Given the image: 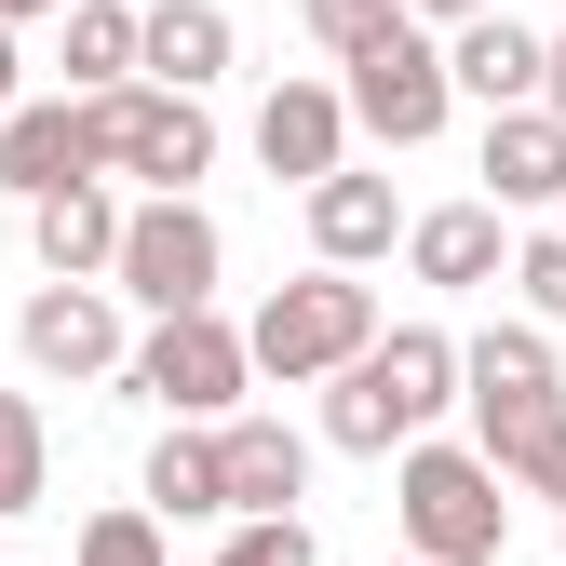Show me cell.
Listing matches in <instances>:
<instances>
[{
    "label": "cell",
    "instance_id": "1",
    "mask_svg": "<svg viewBox=\"0 0 566 566\" xmlns=\"http://www.w3.org/2000/svg\"><path fill=\"white\" fill-rule=\"evenodd\" d=\"M459 391H472V337H446V324H391L365 365L324 391V446H350V459H405V446H432V418H446Z\"/></svg>",
    "mask_w": 566,
    "mask_h": 566
},
{
    "label": "cell",
    "instance_id": "2",
    "mask_svg": "<svg viewBox=\"0 0 566 566\" xmlns=\"http://www.w3.org/2000/svg\"><path fill=\"white\" fill-rule=\"evenodd\" d=\"M459 405H472V446L566 513V378H553V337H539V324H485Z\"/></svg>",
    "mask_w": 566,
    "mask_h": 566
},
{
    "label": "cell",
    "instance_id": "3",
    "mask_svg": "<svg viewBox=\"0 0 566 566\" xmlns=\"http://www.w3.org/2000/svg\"><path fill=\"white\" fill-rule=\"evenodd\" d=\"M391 526L418 566H500L513 553V472L485 459V446H405L391 459Z\"/></svg>",
    "mask_w": 566,
    "mask_h": 566
},
{
    "label": "cell",
    "instance_id": "4",
    "mask_svg": "<svg viewBox=\"0 0 566 566\" xmlns=\"http://www.w3.org/2000/svg\"><path fill=\"white\" fill-rule=\"evenodd\" d=\"M243 337H256V378H283V391H337L391 324H378V297H365L350 270H297V283H270V297H256Z\"/></svg>",
    "mask_w": 566,
    "mask_h": 566
},
{
    "label": "cell",
    "instance_id": "5",
    "mask_svg": "<svg viewBox=\"0 0 566 566\" xmlns=\"http://www.w3.org/2000/svg\"><path fill=\"white\" fill-rule=\"evenodd\" d=\"M122 391H135V405H163L176 432H230V418H243V391H256V337H243L230 311H176V324H149V337H135Z\"/></svg>",
    "mask_w": 566,
    "mask_h": 566
},
{
    "label": "cell",
    "instance_id": "6",
    "mask_svg": "<svg viewBox=\"0 0 566 566\" xmlns=\"http://www.w3.org/2000/svg\"><path fill=\"white\" fill-rule=\"evenodd\" d=\"M95 122V176H149V202H189L217 176V122L202 95H163V82H122V95H82Z\"/></svg>",
    "mask_w": 566,
    "mask_h": 566
},
{
    "label": "cell",
    "instance_id": "7",
    "mask_svg": "<svg viewBox=\"0 0 566 566\" xmlns=\"http://www.w3.org/2000/svg\"><path fill=\"white\" fill-rule=\"evenodd\" d=\"M350 135H378V149H432V135L459 122V67H446V41L418 28V14H391L365 54H350Z\"/></svg>",
    "mask_w": 566,
    "mask_h": 566
},
{
    "label": "cell",
    "instance_id": "8",
    "mask_svg": "<svg viewBox=\"0 0 566 566\" xmlns=\"http://www.w3.org/2000/svg\"><path fill=\"white\" fill-rule=\"evenodd\" d=\"M217 270H230V243H217V217H202V202H135L108 297H135L149 324H176V311H217Z\"/></svg>",
    "mask_w": 566,
    "mask_h": 566
},
{
    "label": "cell",
    "instance_id": "9",
    "mask_svg": "<svg viewBox=\"0 0 566 566\" xmlns=\"http://www.w3.org/2000/svg\"><path fill=\"white\" fill-rule=\"evenodd\" d=\"M14 350L41 378H122L135 365V337H122V297L108 283H41V297L14 311Z\"/></svg>",
    "mask_w": 566,
    "mask_h": 566
},
{
    "label": "cell",
    "instance_id": "10",
    "mask_svg": "<svg viewBox=\"0 0 566 566\" xmlns=\"http://www.w3.org/2000/svg\"><path fill=\"white\" fill-rule=\"evenodd\" d=\"M405 270L432 283V297H485V283H513V217L485 189L472 202H432V217L405 230Z\"/></svg>",
    "mask_w": 566,
    "mask_h": 566
},
{
    "label": "cell",
    "instance_id": "11",
    "mask_svg": "<svg viewBox=\"0 0 566 566\" xmlns=\"http://www.w3.org/2000/svg\"><path fill=\"white\" fill-rule=\"evenodd\" d=\"M256 163L297 176V189L350 176V95H337V82H270V95H256Z\"/></svg>",
    "mask_w": 566,
    "mask_h": 566
},
{
    "label": "cell",
    "instance_id": "12",
    "mask_svg": "<svg viewBox=\"0 0 566 566\" xmlns=\"http://www.w3.org/2000/svg\"><path fill=\"white\" fill-rule=\"evenodd\" d=\"M82 176H95L82 95H28L14 122H0V189H14V202H54V189H82Z\"/></svg>",
    "mask_w": 566,
    "mask_h": 566
},
{
    "label": "cell",
    "instance_id": "13",
    "mask_svg": "<svg viewBox=\"0 0 566 566\" xmlns=\"http://www.w3.org/2000/svg\"><path fill=\"white\" fill-rule=\"evenodd\" d=\"M122 230H135V202H108V176L28 202V243H41V270H54V283H108V270H122Z\"/></svg>",
    "mask_w": 566,
    "mask_h": 566
},
{
    "label": "cell",
    "instance_id": "14",
    "mask_svg": "<svg viewBox=\"0 0 566 566\" xmlns=\"http://www.w3.org/2000/svg\"><path fill=\"white\" fill-rule=\"evenodd\" d=\"M217 459H230V526H283V513L311 500V446L283 432V418H230Z\"/></svg>",
    "mask_w": 566,
    "mask_h": 566
},
{
    "label": "cell",
    "instance_id": "15",
    "mask_svg": "<svg viewBox=\"0 0 566 566\" xmlns=\"http://www.w3.org/2000/svg\"><path fill=\"white\" fill-rule=\"evenodd\" d=\"M485 202L500 217H553L566 202V122L553 108H500L485 122Z\"/></svg>",
    "mask_w": 566,
    "mask_h": 566
},
{
    "label": "cell",
    "instance_id": "16",
    "mask_svg": "<svg viewBox=\"0 0 566 566\" xmlns=\"http://www.w3.org/2000/svg\"><path fill=\"white\" fill-rule=\"evenodd\" d=\"M405 230H418V217L391 202V176H365V163L311 189V256H324V270H378V256H391Z\"/></svg>",
    "mask_w": 566,
    "mask_h": 566
},
{
    "label": "cell",
    "instance_id": "17",
    "mask_svg": "<svg viewBox=\"0 0 566 566\" xmlns=\"http://www.w3.org/2000/svg\"><path fill=\"white\" fill-rule=\"evenodd\" d=\"M446 67H459V95L500 122V108H539L553 41H539V28H513V14H485V28H459V41H446Z\"/></svg>",
    "mask_w": 566,
    "mask_h": 566
},
{
    "label": "cell",
    "instance_id": "18",
    "mask_svg": "<svg viewBox=\"0 0 566 566\" xmlns=\"http://www.w3.org/2000/svg\"><path fill=\"white\" fill-rule=\"evenodd\" d=\"M149 82V14L135 0H67V95H122Z\"/></svg>",
    "mask_w": 566,
    "mask_h": 566
},
{
    "label": "cell",
    "instance_id": "19",
    "mask_svg": "<svg viewBox=\"0 0 566 566\" xmlns=\"http://www.w3.org/2000/svg\"><path fill=\"white\" fill-rule=\"evenodd\" d=\"M163 526H217L230 513V459H217V432H176L163 418V446H149V485H135Z\"/></svg>",
    "mask_w": 566,
    "mask_h": 566
},
{
    "label": "cell",
    "instance_id": "20",
    "mask_svg": "<svg viewBox=\"0 0 566 566\" xmlns=\"http://www.w3.org/2000/svg\"><path fill=\"white\" fill-rule=\"evenodd\" d=\"M149 82L163 95L230 82V14H217V0H149Z\"/></svg>",
    "mask_w": 566,
    "mask_h": 566
},
{
    "label": "cell",
    "instance_id": "21",
    "mask_svg": "<svg viewBox=\"0 0 566 566\" xmlns=\"http://www.w3.org/2000/svg\"><path fill=\"white\" fill-rule=\"evenodd\" d=\"M41 500H54V432H41L28 391H0V526L41 513Z\"/></svg>",
    "mask_w": 566,
    "mask_h": 566
},
{
    "label": "cell",
    "instance_id": "22",
    "mask_svg": "<svg viewBox=\"0 0 566 566\" xmlns=\"http://www.w3.org/2000/svg\"><path fill=\"white\" fill-rule=\"evenodd\" d=\"M67 566H176V553H163V513L149 500H108V513H82Z\"/></svg>",
    "mask_w": 566,
    "mask_h": 566
},
{
    "label": "cell",
    "instance_id": "23",
    "mask_svg": "<svg viewBox=\"0 0 566 566\" xmlns=\"http://www.w3.org/2000/svg\"><path fill=\"white\" fill-rule=\"evenodd\" d=\"M391 14H405V0H297V28H311V41H324L337 67H350V54H365V41H378Z\"/></svg>",
    "mask_w": 566,
    "mask_h": 566
},
{
    "label": "cell",
    "instance_id": "24",
    "mask_svg": "<svg viewBox=\"0 0 566 566\" xmlns=\"http://www.w3.org/2000/svg\"><path fill=\"white\" fill-rule=\"evenodd\" d=\"M513 297H526L539 324H566V230H526V243H513Z\"/></svg>",
    "mask_w": 566,
    "mask_h": 566
},
{
    "label": "cell",
    "instance_id": "25",
    "mask_svg": "<svg viewBox=\"0 0 566 566\" xmlns=\"http://www.w3.org/2000/svg\"><path fill=\"white\" fill-rule=\"evenodd\" d=\"M217 566H324V553H311V526H297V513H283V526H230V553H217Z\"/></svg>",
    "mask_w": 566,
    "mask_h": 566
},
{
    "label": "cell",
    "instance_id": "26",
    "mask_svg": "<svg viewBox=\"0 0 566 566\" xmlns=\"http://www.w3.org/2000/svg\"><path fill=\"white\" fill-rule=\"evenodd\" d=\"M405 14L432 28V41H459V28H485V14H500V0H405Z\"/></svg>",
    "mask_w": 566,
    "mask_h": 566
},
{
    "label": "cell",
    "instance_id": "27",
    "mask_svg": "<svg viewBox=\"0 0 566 566\" xmlns=\"http://www.w3.org/2000/svg\"><path fill=\"white\" fill-rule=\"evenodd\" d=\"M28 108V82H14V28H0V122H14Z\"/></svg>",
    "mask_w": 566,
    "mask_h": 566
},
{
    "label": "cell",
    "instance_id": "28",
    "mask_svg": "<svg viewBox=\"0 0 566 566\" xmlns=\"http://www.w3.org/2000/svg\"><path fill=\"white\" fill-rule=\"evenodd\" d=\"M41 14H54V0H0V28H41Z\"/></svg>",
    "mask_w": 566,
    "mask_h": 566
},
{
    "label": "cell",
    "instance_id": "29",
    "mask_svg": "<svg viewBox=\"0 0 566 566\" xmlns=\"http://www.w3.org/2000/svg\"><path fill=\"white\" fill-rule=\"evenodd\" d=\"M553 230H566V202H553Z\"/></svg>",
    "mask_w": 566,
    "mask_h": 566
},
{
    "label": "cell",
    "instance_id": "30",
    "mask_svg": "<svg viewBox=\"0 0 566 566\" xmlns=\"http://www.w3.org/2000/svg\"><path fill=\"white\" fill-rule=\"evenodd\" d=\"M391 566H418V553H391Z\"/></svg>",
    "mask_w": 566,
    "mask_h": 566
},
{
    "label": "cell",
    "instance_id": "31",
    "mask_svg": "<svg viewBox=\"0 0 566 566\" xmlns=\"http://www.w3.org/2000/svg\"><path fill=\"white\" fill-rule=\"evenodd\" d=\"M553 526H566V513H553Z\"/></svg>",
    "mask_w": 566,
    "mask_h": 566
},
{
    "label": "cell",
    "instance_id": "32",
    "mask_svg": "<svg viewBox=\"0 0 566 566\" xmlns=\"http://www.w3.org/2000/svg\"><path fill=\"white\" fill-rule=\"evenodd\" d=\"M553 41H566V28H553Z\"/></svg>",
    "mask_w": 566,
    "mask_h": 566
}]
</instances>
